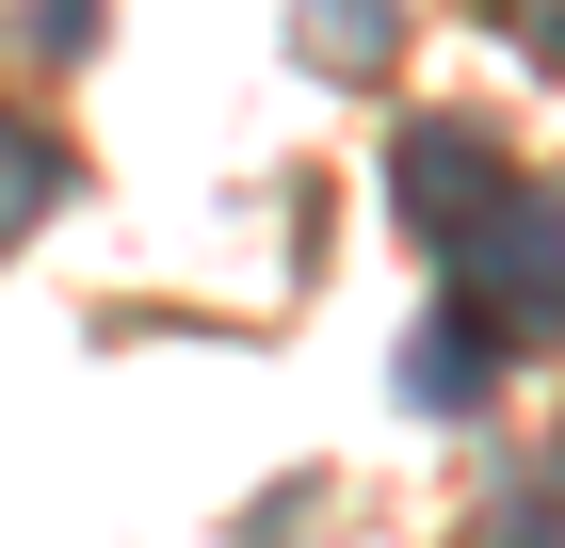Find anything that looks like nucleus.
Returning a JSON list of instances; mask_svg holds the SVG:
<instances>
[{
    "instance_id": "6",
    "label": "nucleus",
    "mask_w": 565,
    "mask_h": 548,
    "mask_svg": "<svg viewBox=\"0 0 565 548\" xmlns=\"http://www.w3.org/2000/svg\"><path fill=\"white\" fill-rule=\"evenodd\" d=\"M484 548H550V468H518V484H501V516H484Z\"/></svg>"
},
{
    "instance_id": "4",
    "label": "nucleus",
    "mask_w": 565,
    "mask_h": 548,
    "mask_svg": "<svg viewBox=\"0 0 565 548\" xmlns=\"http://www.w3.org/2000/svg\"><path fill=\"white\" fill-rule=\"evenodd\" d=\"M484 372H501V355H484L469 323H420V339H404V404H436V420H469Z\"/></svg>"
},
{
    "instance_id": "3",
    "label": "nucleus",
    "mask_w": 565,
    "mask_h": 548,
    "mask_svg": "<svg viewBox=\"0 0 565 548\" xmlns=\"http://www.w3.org/2000/svg\"><path fill=\"white\" fill-rule=\"evenodd\" d=\"M307 65H323V82H372V65H388V49H404V0H307Z\"/></svg>"
},
{
    "instance_id": "2",
    "label": "nucleus",
    "mask_w": 565,
    "mask_h": 548,
    "mask_svg": "<svg viewBox=\"0 0 565 548\" xmlns=\"http://www.w3.org/2000/svg\"><path fill=\"white\" fill-rule=\"evenodd\" d=\"M501 178H518V162H501L469 114H420V129L388 146V211L420 226V243H469V226L501 211Z\"/></svg>"
},
{
    "instance_id": "5",
    "label": "nucleus",
    "mask_w": 565,
    "mask_h": 548,
    "mask_svg": "<svg viewBox=\"0 0 565 548\" xmlns=\"http://www.w3.org/2000/svg\"><path fill=\"white\" fill-rule=\"evenodd\" d=\"M49 194H65L49 129H0V243H17V226H49Z\"/></svg>"
},
{
    "instance_id": "1",
    "label": "nucleus",
    "mask_w": 565,
    "mask_h": 548,
    "mask_svg": "<svg viewBox=\"0 0 565 548\" xmlns=\"http://www.w3.org/2000/svg\"><path fill=\"white\" fill-rule=\"evenodd\" d=\"M452 258H469V339H484V355H550V323H565V307H550V194L501 178V211H484Z\"/></svg>"
},
{
    "instance_id": "7",
    "label": "nucleus",
    "mask_w": 565,
    "mask_h": 548,
    "mask_svg": "<svg viewBox=\"0 0 565 548\" xmlns=\"http://www.w3.org/2000/svg\"><path fill=\"white\" fill-rule=\"evenodd\" d=\"M33 49H49V65H82V49H97V0H33Z\"/></svg>"
}]
</instances>
